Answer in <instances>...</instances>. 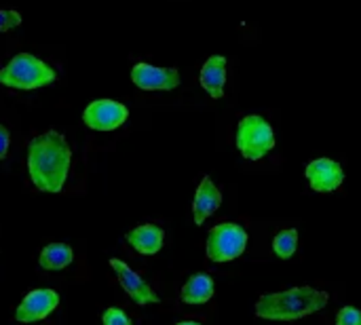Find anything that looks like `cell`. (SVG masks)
<instances>
[{
	"label": "cell",
	"mask_w": 361,
	"mask_h": 325,
	"mask_svg": "<svg viewBox=\"0 0 361 325\" xmlns=\"http://www.w3.org/2000/svg\"><path fill=\"white\" fill-rule=\"evenodd\" d=\"M176 325H201L199 321H180V324H176Z\"/></svg>",
	"instance_id": "obj_21"
},
{
	"label": "cell",
	"mask_w": 361,
	"mask_h": 325,
	"mask_svg": "<svg viewBox=\"0 0 361 325\" xmlns=\"http://www.w3.org/2000/svg\"><path fill=\"white\" fill-rule=\"evenodd\" d=\"M298 250V231L296 228H286L273 239V252L281 260H290Z\"/></svg>",
	"instance_id": "obj_16"
},
{
	"label": "cell",
	"mask_w": 361,
	"mask_h": 325,
	"mask_svg": "<svg viewBox=\"0 0 361 325\" xmlns=\"http://www.w3.org/2000/svg\"><path fill=\"white\" fill-rule=\"evenodd\" d=\"M21 25V15L13 8H0V34L2 32H13L15 27Z\"/></svg>",
	"instance_id": "obj_17"
},
{
	"label": "cell",
	"mask_w": 361,
	"mask_h": 325,
	"mask_svg": "<svg viewBox=\"0 0 361 325\" xmlns=\"http://www.w3.org/2000/svg\"><path fill=\"white\" fill-rule=\"evenodd\" d=\"M222 205V192L220 188L212 182L209 176H205L195 192V201H192V218L197 226H203V222L214 216Z\"/></svg>",
	"instance_id": "obj_11"
},
{
	"label": "cell",
	"mask_w": 361,
	"mask_h": 325,
	"mask_svg": "<svg viewBox=\"0 0 361 325\" xmlns=\"http://www.w3.org/2000/svg\"><path fill=\"white\" fill-rule=\"evenodd\" d=\"M8 146H11V133H8V129L4 125H0V161L6 159Z\"/></svg>",
	"instance_id": "obj_20"
},
{
	"label": "cell",
	"mask_w": 361,
	"mask_h": 325,
	"mask_svg": "<svg viewBox=\"0 0 361 325\" xmlns=\"http://www.w3.org/2000/svg\"><path fill=\"white\" fill-rule=\"evenodd\" d=\"M235 144L243 159L260 161L275 148V131L271 123L260 114H247L237 125Z\"/></svg>",
	"instance_id": "obj_4"
},
{
	"label": "cell",
	"mask_w": 361,
	"mask_h": 325,
	"mask_svg": "<svg viewBox=\"0 0 361 325\" xmlns=\"http://www.w3.org/2000/svg\"><path fill=\"white\" fill-rule=\"evenodd\" d=\"M55 78V70L32 53H17L4 68H0V85L19 91L42 89L47 85H53Z\"/></svg>",
	"instance_id": "obj_3"
},
{
	"label": "cell",
	"mask_w": 361,
	"mask_h": 325,
	"mask_svg": "<svg viewBox=\"0 0 361 325\" xmlns=\"http://www.w3.org/2000/svg\"><path fill=\"white\" fill-rule=\"evenodd\" d=\"M127 243L142 256H154L161 252L165 241V231L157 224H142L127 233Z\"/></svg>",
	"instance_id": "obj_12"
},
{
	"label": "cell",
	"mask_w": 361,
	"mask_h": 325,
	"mask_svg": "<svg viewBox=\"0 0 361 325\" xmlns=\"http://www.w3.org/2000/svg\"><path fill=\"white\" fill-rule=\"evenodd\" d=\"M247 231L235 222H222L214 226L207 235L205 254L212 262H233L241 258L247 250Z\"/></svg>",
	"instance_id": "obj_5"
},
{
	"label": "cell",
	"mask_w": 361,
	"mask_h": 325,
	"mask_svg": "<svg viewBox=\"0 0 361 325\" xmlns=\"http://www.w3.org/2000/svg\"><path fill=\"white\" fill-rule=\"evenodd\" d=\"M330 294L311 286L292 288L286 292L264 294L256 302V317L267 321H296L328 307Z\"/></svg>",
	"instance_id": "obj_2"
},
{
	"label": "cell",
	"mask_w": 361,
	"mask_h": 325,
	"mask_svg": "<svg viewBox=\"0 0 361 325\" xmlns=\"http://www.w3.org/2000/svg\"><path fill=\"white\" fill-rule=\"evenodd\" d=\"M57 307H59V294L53 290L40 288V290L25 294V298L19 302L15 311V319L19 324H36V321L47 319Z\"/></svg>",
	"instance_id": "obj_8"
},
{
	"label": "cell",
	"mask_w": 361,
	"mask_h": 325,
	"mask_svg": "<svg viewBox=\"0 0 361 325\" xmlns=\"http://www.w3.org/2000/svg\"><path fill=\"white\" fill-rule=\"evenodd\" d=\"M336 325H361V311L357 307H343L336 313Z\"/></svg>",
	"instance_id": "obj_18"
},
{
	"label": "cell",
	"mask_w": 361,
	"mask_h": 325,
	"mask_svg": "<svg viewBox=\"0 0 361 325\" xmlns=\"http://www.w3.org/2000/svg\"><path fill=\"white\" fill-rule=\"evenodd\" d=\"M201 87L212 95L214 99L224 97V85H226V57L224 55H212L199 74Z\"/></svg>",
	"instance_id": "obj_13"
},
{
	"label": "cell",
	"mask_w": 361,
	"mask_h": 325,
	"mask_svg": "<svg viewBox=\"0 0 361 325\" xmlns=\"http://www.w3.org/2000/svg\"><path fill=\"white\" fill-rule=\"evenodd\" d=\"M129 118V108L114 99H95L82 112V123L91 131H114Z\"/></svg>",
	"instance_id": "obj_6"
},
{
	"label": "cell",
	"mask_w": 361,
	"mask_h": 325,
	"mask_svg": "<svg viewBox=\"0 0 361 325\" xmlns=\"http://www.w3.org/2000/svg\"><path fill=\"white\" fill-rule=\"evenodd\" d=\"M72 163L68 140L59 131L36 135L27 144V173L40 192H61Z\"/></svg>",
	"instance_id": "obj_1"
},
{
	"label": "cell",
	"mask_w": 361,
	"mask_h": 325,
	"mask_svg": "<svg viewBox=\"0 0 361 325\" xmlns=\"http://www.w3.org/2000/svg\"><path fill=\"white\" fill-rule=\"evenodd\" d=\"M305 176H307L311 188H313L315 192H322V195L338 190V188L343 186V182H345V171H343V167H341L336 161L326 159V157H324V159L311 161V163L307 165V169H305Z\"/></svg>",
	"instance_id": "obj_10"
},
{
	"label": "cell",
	"mask_w": 361,
	"mask_h": 325,
	"mask_svg": "<svg viewBox=\"0 0 361 325\" xmlns=\"http://www.w3.org/2000/svg\"><path fill=\"white\" fill-rule=\"evenodd\" d=\"M102 324L104 325H133L131 319L125 315V311L121 309H106V313L102 315Z\"/></svg>",
	"instance_id": "obj_19"
},
{
	"label": "cell",
	"mask_w": 361,
	"mask_h": 325,
	"mask_svg": "<svg viewBox=\"0 0 361 325\" xmlns=\"http://www.w3.org/2000/svg\"><path fill=\"white\" fill-rule=\"evenodd\" d=\"M110 269L114 271V275L118 277L121 288L127 292V296L137 305V307H146V305H159V296L154 294V290L123 260L118 258H110Z\"/></svg>",
	"instance_id": "obj_9"
},
{
	"label": "cell",
	"mask_w": 361,
	"mask_h": 325,
	"mask_svg": "<svg viewBox=\"0 0 361 325\" xmlns=\"http://www.w3.org/2000/svg\"><path fill=\"white\" fill-rule=\"evenodd\" d=\"M72 260H74L72 247L66 243H49L47 247H42L38 256V264L44 271H63L72 264Z\"/></svg>",
	"instance_id": "obj_15"
},
{
	"label": "cell",
	"mask_w": 361,
	"mask_h": 325,
	"mask_svg": "<svg viewBox=\"0 0 361 325\" xmlns=\"http://www.w3.org/2000/svg\"><path fill=\"white\" fill-rule=\"evenodd\" d=\"M131 80L142 91H173L180 87V72L176 68H159L140 61L131 68Z\"/></svg>",
	"instance_id": "obj_7"
},
{
	"label": "cell",
	"mask_w": 361,
	"mask_h": 325,
	"mask_svg": "<svg viewBox=\"0 0 361 325\" xmlns=\"http://www.w3.org/2000/svg\"><path fill=\"white\" fill-rule=\"evenodd\" d=\"M214 292H216L214 279L205 273H197L184 283L180 292V300L184 305H205L214 298Z\"/></svg>",
	"instance_id": "obj_14"
}]
</instances>
